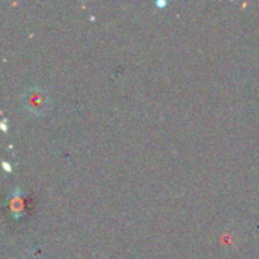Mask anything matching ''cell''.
Returning <instances> with one entry per match:
<instances>
[{
    "label": "cell",
    "instance_id": "7a4b0ae2",
    "mask_svg": "<svg viewBox=\"0 0 259 259\" xmlns=\"http://www.w3.org/2000/svg\"><path fill=\"white\" fill-rule=\"evenodd\" d=\"M24 212V206H23V202H21V194H20V190H17L12 196H11V214L18 220Z\"/></svg>",
    "mask_w": 259,
    "mask_h": 259
},
{
    "label": "cell",
    "instance_id": "6da1fadb",
    "mask_svg": "<svg viewBox=\"0 0 259 259\" xmlns=\"http://www.w3.org/2000/svg\"><path fill=\"white\" fill-rule=\"evenodd\" d=\"M21 103H23L24 109L29 114L36 115V117H41V115H44L46 112L50 111V97H49V94L42 88H39L36 85L29 87L23 93Z\"/></svg>",
    "mask_w": 259,
    "mask_h": 259
}]
</instances>
